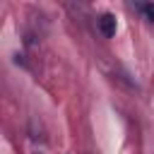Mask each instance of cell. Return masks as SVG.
I'll use <instances>...</instances> for the list:
<instances>
[{
	"mask_svg": "<svg viewBox=\"0 0 154 154\" xmlns=\"http://www.w3.org/2000/svg\"><path fill=\"white\" fill-rule=\"evenodd\" d=\"M99 31L106 36V38H111V36H116V29H118V22H116V17L111 14V12H106V14H101L99 17Z\"/></svg>",
	"mask_w": 154,
	"mask_h": 154,
	"instance_id": "obj_1",
	"label": "cell"
},
{
	"mask_svg": "<svg viewBox=\"0 0 154 154\" xmlns=\"http://www.w3.org/2000/svg\"><path fill=\"white\" fill-rule=\"evenodd\" d=\"M149 2H152V0H130V5H132V7H135L140 14L147 10V5H149Z\"/></svg>",
	"mask_w": 154,
	"mask_h": 154,
	"instance_id": "obj_2",
	"label": "cell"
}]
</instances>
